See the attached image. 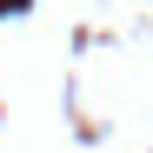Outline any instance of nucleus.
Masks as SVG:
<instances>
[{"mask_svg": "<svg viewBox=\"0 0 153 153\" xmlns=\"http://www.w3.org/2000/svg\"><path fill=\"white\" fill-rule=\"evenodd\" d=\"M0 7H7V0H0Z\"/></svg>", "mask_w": 153, "mask_h": 153, "instance_id": "f257e3e1", "label": "nucleus"}]
</instances>
